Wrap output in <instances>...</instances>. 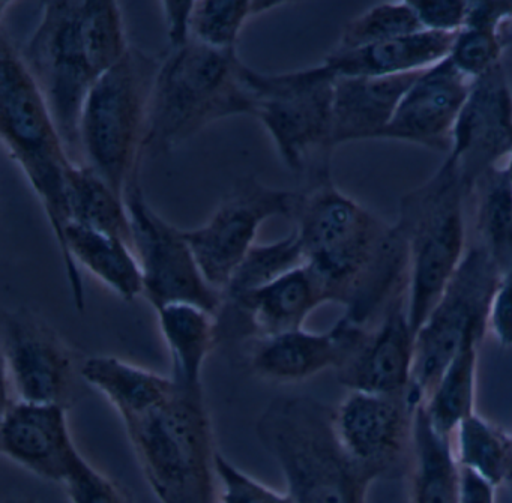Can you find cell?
Masks as SVG:
<instances>
[{"label":"cell","mask_w":512,"mask_h":503,"mask_svg":"<svg viewBox=\"0 0 512 503\" xmlns=\"http://www.w3.org/2000/svg\"><path fill=\"white\" fill-rule=\"evenodd\" d=\"M305 265L328 302L350 322L373 328L409 292V250L388 224L335 187L332 179L298 191L292 218Z\"/></svg>","instance_id":"obj_1"},{"label":"cell","mask_w":512,"mask_h":503,"mask_svg":"<svg viewBox=\"0 0 512 503\" xmlns=\"http://www.w3.org/2000/svg\"><path fill=\"white\" fill-rule=\"evenodd\" d=\"M130 47L118 2L52 0L44 4L40 25L19 49L73 163L83 164L80 119L86 98Z\"/></svg>","instance_id":"obj_2"},{"label":"cell","mask_w":512,"mask_h":503,"mask_svg":"<svg viewBox=\"0 0 512 503\" xmlns=\"http://www.w3.org/2000/svg\"><path fill=\"white\" fill-rule=\"evenodd\" d=\"M238 50L191 41L163 55L155 80L143 160H155L220 119L256 115Z\"/></svg>","instance_id":"obj_3"},{"label":"cell","mask_w":512,"mask_h":503,"mask_svg":"<svg viewBox=\"0 0 512 503\" xmlns=\"http://www.w3.org/2000/svg\"><path fill=\"white\" fill-rule=\"evenodd\" d=\"M256 434L280 466L295 503H367L377 481L347 455L335 434L334 407L308 395L272 400Z\"/></svg>","instance_id":"obj_4"},{"label":"cell","mask_w":512,"mask_h":503,"mask_svg":"<svg viewBox=\"0 0 512 503\" xmlns=\"http://www.w3.org/2000/svg\"><path fill=\"white\" fill-rule=\"evenodd\" d=\"M122 422L161 503H217L218 451L205 392L175 388L157 409Z\"/></svg>","instance_id":"obj_5"},{"label":"cell","mask_w":512,"mask_h":503,"mask_svg":"<svg viewBox=\"0 0 512 503\" xmlns=\"http://www.w3.org/2000/svg\"><path fill=\"white\" fill-rule=\"evenodd\" d=\"M163 56L131 46L127 55L92 86L80 119L83 164L124 197L142 172L155 80Z\"/></svg>","instance_id":"obj_6"},{"label":"cell","mask_w":512,"mask_h":503,"mask_svg":"<svg viewBox=\"0 0 512 503\" xmlns=\"http://www.w3.org/2000/svg\"><path fill=\"white\" fill-rule=\"evenodd\" d=\"M0 136L40 199L61 250L70 224L67 172L73 161L19 47L4 26L0 28Z\"/></svg>","instance_id":"obj_7"},{"label":"cell","mask_w":512,"mask_h":503,"mask_svg":"<svg viewBox=\"0 0 512 503\" xmlns=\"http://www.w3.org/2000/svg\"><path fill=\"white\" fill-rule=\"evenodd\" d=\"M469 197L443 161L427 182L401 199L395 224L409 250L407 319L415 337L466 256L464 205Z\"/></svg>","instance_id":"obj_8"},{"label":"cell","mask_w":512,"mask_h":503,"mask_svg":"<svg viewBox=\"0 0 512 503\" xmlns=\"http://www.w3.org/2000/svg\"><path fill=\"white\" fill-rule=\"evenodd\" d=\"M337 74L317 65L284 74L245 68V82L256 100L254 118L274 140L284 164L308 185L331 178L332 107Z\"/></svg>","instance_id":"obj_9"},{"label":"cell","mask_w":512,"mask_h":503,"mask_svg":"<svg viewBox=\"0 0 512 503\" xmlns=\"http://www.w3.org/2000/svg\"><path fill=\"white\" fill-rule=\"evenodd\" d=\"M500 274L487 251L475 242L424 325L416 332L409 397L425 403L469 335L485 332Z\"/></svg>","instance_id":"obj_10"},{"label":"cell","mask_w":512,"mask_h":503,"mask_svg":"<svg viewBox=\"0 0 512 503\" xmlns=\"http://www.w3.org/2000/svg\"><path fill=\"white\" fill-rule=\"evenodd\" d=\"M133 229V250L143 275V298L155 311L169 304H193L218 314L223 295L203 277L182 230L167 223L146 202L140 173L125 187Z\"/></svg>","instance_id":"obj_11"},{"label":"cell","mask_w":512,"mask_h":503,"mask_svg":"<svg viewBox=\"0 0 512 503\" xmlns=\"http://www.w3.org/2000/svg\"><path fill=\"white\" fill-rule=\"evenodd\" d=\"M296 199L298 191L277 190L248 176L236 182L203 226L182 230L203 277L215 290L223 295L266 220L292 218Z\"/></svg>","instance_id":"obj_12"},{"label":"cell","mask_w":512,"mask_h":503,"mask_svg":"<svg viewBox=\"0 0 512 503\" xmlns=\"http://www.w3.org/2000/svg\"><path fill=\"white\" fill-rule=\"evenodd\" d=\"M4 400L70 403L77 368L70 344L35 311L14 308L2 313Z\"/></svg>","instance_id":"obj_13"},{"label":"cell","mask_w":512,"mask_h":503,"mask_svg":"<svg viewBox=\"0 0 512 503\" xmlns=\"http://www.w3.org/2000/svg\"><path fill=\"white\" fill-rule=\"evenodd\" d=\"M418 407L409 391H349L334 407L335 434L347 455L374 478H395L409 469Z\"/></svg>","instance_id":"obj_14"},{"label":"cell","mask_w":512,"mask_h":503,"mask_svg":"<svg viewBox=\"0 0 512 503\" xmlns=\"http://www.w3.org/2000/svg\"><path fill=\"white\" fill-rule=\"evenodd\" d=\"M512 155V92L502 65L475 80L445 163L470 194L479 179Z\"/></svg>","instance_id":"obj_15"},{"label":"cell","mask_w":512,"mask_h":503,"mask_svg":"<svg viewBox=\"0 0 512 503\" xmlns=\"http://www.w3.org/2000/svg\"><path fill=\"white\" fill-rule=\"evenodd\" d=\"M323 304H328L325 290L304 263L241 298L223 301L218 340L250 341L299 331Z\"/></svg>","instance_id":"obj_16"},{"label":"cell","mask_w":512,"mask_h":503,"mask_svg":"<svg viewBox=\"0 0 512 503\" xmlns=\"http://www.w3.org/2000/svg\"><path fill=\"white\" fill-rule=\"evenodd\" d=\"M472 85L449 58L428 68L410 86L379 140H400L448 154Z\"/></svg>","instance_id":"obj_17"},{"label":"cell","mask_w":512,"mask_h":503,"mask_svg":"<svg viewBox=\"0 0 512 503\" xmlns=\"http://www.w3.org/2000/svg\"><path fill=\"white\" fill-rule=\"evenodd\" d=\"M61 404L4 400L0 449L5 457L44 481L64 484L79 454Z\"/></svg>","instance_id":"obj_18"},{"label":"cell","mask_w":512,"mask_h":503,"mask_svg":"<svg viewBox=\"0 0 512 503\" xmlns=\"http://www.w3.org/2000/svg\"><path fill=\"white\" fill-rule=\"evenodd\" d=\"M370 328L346 317L326 332L305 329L247 341L248 370L272 383H296L326 370H337Z\"/></svg>","instance_id":"obj_19"},{"label":"cell","mask_w":512,"mask_h":503,"mask_svg":"<svg viewBox=\"0 0 512 503\" xmlns=\"http://www.w3.org/2000/svg\"><path fill=\"white\" fill-rule=\"evenodd\" d=\"M415 334L407 319V296L389 307L335 370L341 386L371 394H403L412 383Z\"/></svg>","instance_id":"obj_20"},{"label":"cell","mask_w":512,"mask_h":503,"mask_svg":"<svg viewBox=\"0 0 512 503\" xmlns=\"http://www.w3.org/2000/svg\"><path fill=\"white\" fill-rule=\"evenodd\" d=\"M61 254L71 295L80 313L86 307L80 266L124 301L131 302L143 296L142 269L128 242L70 223L65 229Z\"/></svg>","instance_id":"obj_21"},{"label":"cell","mask_w":512,"mask_h":503,"mask_svg":"<svg viewBox=\"0 0 512 503\" xmlns=\"http://www.w3.org/2000/svg\"><path fill=\"white\" fill-rule=\"evenodd\" d=\"M419 73L391 77L337 76L332 107V143L379 140Z\"/></svg>","instance_id":"obj_22"},{"label":"cell","mask_w":512,"mask_h":503,"mask_svg":"<svg viewBox=\"0 0 512 503\" xmlns=\"http://www.w3.org/2000/svg\"><path fill=\"white\" fill-rule=\"evenodd\" d=\"M455 34L419 31L362 49L332 50L323 64L341 77H391L428 70L451 55Z\"/></svg>","instance_id":"obj_23"},{"label":"cell","mask_w":512,"mask_h":503,"mask_svg":"<svg viewBox=\"0 0 512 503\" xmlns=\"http://www.w3.org/2000/svg\"><path fill=\"white\" fill-rule=\"evenodd\" d=\"M410 503H461L463 470L454 436L440 431L424 406L416 409L409 469Z\"/></svg>","instance_id":"obj_24"},{"label":"cell","mask_w":512,"mask_h":503,"mask_svg":"<svg viewBox=\"0 0 512 503\" xmlns=\"http://www.w3.org/2000/svg\"><path fill=\"white\" fill-rule=\"evenodd\" d=\"M160 331L172 359L173 385L202 394L203 367L218 340L217 314L193 304H169L157 310Z\"/></svg>","instance_id":"obj_25"},{"label":"cell","mask_w":512,"mask_h":503,"mask_svg":"<svg viewBox=\"0 0 512 503\" xmlns=\"http://www.w3.org/2000/svg\"><path fill=\"white\" fill-rule=\"evenodd\" d=\"M80 377L115 407L122 421L143 415L166 403L172 379L116 356H91L80 365Z\"/></svg>","instance_id":"obj_26"},{"label":"cell","mask_w":512,"mask_h":503,"mask_svg":"<svg viewBox=\"0 0 512 503\" xmlns=\"http://www.w3.org/2000/svg\"><path fill=\"white\" fill-rule=\"evenodd\" d=\"M512 19V2H469L466 23L457 32L449 61L467 79H481L502 65V29Z\"/></svg>","instance_id":"obj_27"},{"label":"cell","mask_w":512,"mask_h":503,"mask_svg":"<svg viewBox=\"0 0 512 503\" xmlns=\"http://www.w3.org/2000/svg\"><path fill=\"white\" fill-rule=\"evenodd\" d=\"M67 200L70 223L116 236L133 247V229L124 197L91 167L71 163Z\"/></svg>","instance_id":"obj_28"},{"label":"cell","mask_w":512,"mask_h":503,"mask_svg":"<svg viewBox=\"0 0 512 503\" xmlns=\"http://www.w3.org/2000/svg\"><path fill=\"white\" fill-rule=\"evenodd\" d=\"M484 335L485 332H475L467 337L422 404L431 422L449 436H454L458 425L476 413V377Z\"/></svg>","instance_id":"obj_29"},{"label":"cell","mask_w":512,"mask_h":503,"mask_svg":"<svg viewBox=\"0 0 512 503\" xmlns=\"http://www.w3.org/2000/svg\"><path fill=\"white\" fill-rule=\"evenodd\" d=\"M460 467L493 488L512 484V434L473 413L454 434Z\"/></svg>","instance_id":"obj_30"},{"label":"cell","mask_w":512,"mask_h":503,"mask_svg":"<svg viewBox=\"0 0 512 503\" xmlns=\"http://www.w3.org/2000/svg\"><path fill=\"white\" fill-rule=\"evenodd\" d=\"M475 191L476 242L503 274L512 263V187L505 169L485 173Z\"/></svg>","instance_id":"obj_31"},{"label":"cell","mask_w":512,"mask_h":503,"mask_svg":"<svg viewBox=\"0 0 512 503\" xmlns=\"http://www.w3.org/2000/svg\"><path fill=\"white\" fill-rule=\"evenodd\" d=\"M304 263V250L295 229L280 241L265 245L256 244L242 260L223 290V301L241 298Z\"/></svg>","instance_id":"obj_32"},{"label":"cell","mask_w":512,"mask_h":503,"mask_svg":"<svg viewBox=\"0 0 512 503\" xmlns=\"http://www.w3.org/2000/svg\"><path fill=\"white\" fill-rule=\"evenodd\" d=\"M419 31L424 29L409 0L379 2L344 26L340 40L332 50L347 52L362 49Z\"/></svg>","instance_id":"obj_33"},{"label":"cell","mask_w":512,"mask_h":503,"mask_svg":"<svg viewBox=\"0 0 512 503\" xmlns=\"http://www.w3.org/2000/svg\"><path fill=\"white\" fill-rule=\"evenodd\" d=\"M253 17V0H194L191 38L211 49L238 50L239 35Z\"/></svg>","instance_id":"obj_34"},{"label":"cell","mask_w":512,"mask_h":503,"mask_svg":"<svg viewBox=\"0 0 512 503\" xmlns=\"http://www.w3.org/2000/svg\"><path fill=\"white\" fill-rule=\"evenodd\" d=\"M62 487L71 503H134L127 491L89 463L82 452L74 458Z\"/></svg>","instance_id":"obj_35"},{"label":"cell","mask_w":512,"mask_h":503,"mask_svg":"<svg viewBox=\"0 0 512 503\" xmlns=\"http://www.w3.org/2000/svg\"><path fill=\"white\" fill-rule=\"evenodd\" d=\"M217 470V503H295L289 493H280L259 479L245 473L218 452L215 460Z\"/></svg>","instance_id":"obj_36"},{"label":"cell","mask_w":512,"mask_h":503,"mask_svg":"<svg viewBox=\"0 0 512 503\" xmlns=\"http://www.w3.org/2000/svg\"><path fill=\"white\" fill-rule=\"evenodd\" d=\"M424 31L455 34L466 23V0H409Z\"/></svg>","instance_id":"obj_37"},{"label":"cell","mask_w":512,"mask_h":503,"mask_svg":"<svg viewBox=\"0 0 512 503\" xmlns=\"http://www.w3.org/2000/svg\"><path fill=\"white\" fill-rule=\"evenodd\" d=\"M488 326L503 347H512V263L502 274L488 314Z\"/></svg>","instance_id":"obj_38"},{"label":"cell","mask_w":512,"mask_h":503,"mask_svg":"<svg viewBox=\"0 0 512 503\" xmlns=\"http://www.w3.org/2000/svg\"><path fill=\"white\" fill-rule=\"evenodd\" d=\"M164 22H166L169 50H178L188 46L191 38V16H193L194 0H178V2H161Z\"/></svg>","instance_id":"obj_39"},{"label":"cell","mask_w":512,"mask_h":503,"mask_svg":"<svg viewBox=\"0 0 512 503\" xmlns=\"http://www.w3.org/2000/svg\"><path fill=\"white\" fill-rule=\"evenodd\" d=\"M461 503H496V488L485 484L473 473L463 470V500Z\"/></svg>","instance_id":"obj_40"},{"label":"cell","mask_w":512,"mask_h":503,"mask_svg":"<svg viewBox=\"0 0 512 503\" xmlns=\"http://www.w3.org/2000/svg\"><path fill=\"white\" fill-rule=\"evenodd\" d=\"M4 503H37V500L32 496H23V494H16V496L7 497Z\"/></svg>","instance_id":"obj_41"},{"label":"cell","mask_w":512,"mask_h":503,"mask_svg":"<svg viewBox=\"0 0 512 503\" xmlns=\"http://www.w3.org/2000/svg\"><path fill=\"white\" fill-rule=\"evenodd\" d=\"M503 169H505L506 176H508L509 182H511L512 187V155L511 157H509L508 164H506V167H503Z\"/></svg>","instance_id":"obj_42"}]
</instances>
